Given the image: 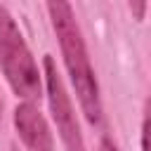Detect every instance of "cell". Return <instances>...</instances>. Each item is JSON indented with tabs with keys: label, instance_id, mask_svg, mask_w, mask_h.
Returning <instances> with one entry per match:
<instances>
[{
	"label": "cell",
	"instance_id": "5b68a950",
	"mask_svg": "<svg viewBox=\"0 0 151 151\" xmlns=\"http://www.w3.org/2000/svg\"><path fill=\"white\" fill-rule=\"evenodd\" d=\"M127 2H130V9H132V17L137 21H142L144 14H146V0H127Z\"/></svg>",
	"mask_w": 151,
	"mask_h": 151
},
{
	"label": "cell",
	"instance_id": "8992f818",
	"mask_svg": "<svg viewBox=\"0 0 151 151\" xmlns=\"http://www.w3.org/2000/svg\"><path fill=\"white\" fill-rule=\"evenodd\" d=\"M149 116H144V125H142V151H149Z\"/></svg>",
	"mask_w": 151,
	"mask_h": 151
},
{
	"label": "cell",
	"instance_id": "7a4b0ae2",
	"mask_svg": "<svg viewBox=\"0 0 151 151\" xmlns=\"http://www.w3.org/2000/svg\"><path fill=\"white\" fill-rule=\"evenodd\" d=\"M0 66L2 73L9 83V87L24 97V99H35L40 97V73L38 66L31 57V50L9 17V12L0 5Z\"/></svg>",
	"mask_w": 151,
	"mask_h": 151
},
{
	"label": "cell",
	"instance_id": "6da1fadb",
	"mask_svg": "<svg viewBox=\"0 0 151 151\" xmlns=\"http://www.w3.org/2000/svg\"><path fill=\"white\" fill-rule=\"evenodd\" d=\"M50 19L57 33V40L61 45L64 64L68 68L71 83L76 87V94L80 99V106L85 111V118L97 125L101 120V101H99V85L85 50V40L80 35V28L76 24V14L71 9L68 0H47Z\"/></svg>",
	"mask_w": 151,
	"mask_h": 151
},
{
	"label": "cell",
	"instance_id": "3957f363",
	"mask_svg": "<svg viewBox=\"0 0 151 151\" xmlns=\"http://www.w3.org/2000/svg\"><path fill=\"white\" fill-rule=\"evenodd\" d=\"M45 80H47V99H50V109L54 116V123L59 127L61 142L66 144L68 151H85L83 144V134L71 106V99L66 94V87L61 83V76L57 73V66L52 61V57H45Z\"/></svg>",
	"mask_w": 151,
	"mask_h": 151
},
{
	"label": "cell",
	"instance_id": "52a82bcc",
	"mask_svg": "<svg viewBox=\"0 0 151 151\" xmlns=\"http://www.w3.org/2000/svg\"><path fill=\"white\" fill-rule=\"evenodd\" d=\"M99 151H118V149H116V144H113L111 139H101V146H99Z\"/></svg>",
	"mask_w": 151,
	"mask_h": 151
},
{
	"label": "cell",
	"instance_id": "ba28073f",
	"mask_svg": "<svg viewBox=\"0 0 151 151\" xmlns=\"http://www.w3.org/2000/svg\"><path fill=\"white\" fill-rule=\"evenodd\" d=\"M0 113H2V101H0Z\"/></svg>",
	"mask_w": 151,
	"mask_h": 151
},
{
	"label": "cell",
	"instance_id": "277c9868",
	"mask_svg": "<svg viewBox=\"0 0 151 151\" xmlns=\"http://www.w3.org/2000/svg\"><path fill=\"white\" fill-rule=\"evenodd\" d=\"M14 125H17V132L21 137V142L28 146V151H54L52 132H50L42 113L38 111V106H33L31 101L17 106Z\"/></svg>",
	"mask_w": 151,
	"mask_h": 151
}]
</instances>
